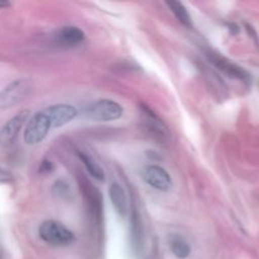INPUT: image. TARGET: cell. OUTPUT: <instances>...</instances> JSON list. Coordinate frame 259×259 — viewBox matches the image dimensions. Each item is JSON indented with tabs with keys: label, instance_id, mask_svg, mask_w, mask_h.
<instances>
[{
	"label": "cell",
	"instance_id": "ba28073f",
	"mask_svg": "<svg viewBox=\"0 0 259 259\" xmlns=\"http://www.w3.org/2000/svg\"><path fill=\"white\" fill-rule=\"evenodd\" d=\"M56 40L62 47H77L78 45H81L85 40V34H83L80 28L68 25V27H63L58 30L57 35H56Z\"/></svg>",
	"mask_w": 259,
	"mask_h": 259
},
{
	"label": "cell",
	"instance_id": "7c38bea8",
	"mask_svg": "<svg viewBox=\"0 0 259 259\" xmlns=\"http://www.w3.org/2000/svg\"><path fill=\"white\" fill-rule=\"evenodd\" d=\"M77 156L80 157L81 162H82V164L85 166L86 171H88L94 179L98 180V181L100 182H103L104 180H105V172H104V169L101 168L100 164H99L90 154L83 153V152H77Z\"/></svg>",
	"mask_w": 259,
	"mask_h": 259
},
{
	"label": "cell",
	"instance_id": "30bf717a",
	"mask_svg": "<svg viewBox=\"0 0 259 259\" xmlns=\"http://www.w3.org/2000/svg\"><path fill=\"white\" fill-rule=\"evenodd\" d=\"M144 123L147 124V128L148 131H151L152 134L157 137V138H166L168 136V129L164 125L163 121H161V119H158V116L153 113L149 109L144 108Z\"/></svg>",
	"mask_w": 259,
	"mask_h": 259
},
{
	"label": "cell",
	"instance_id": "9a60e30c",
	"mask_svg": "<svg viewBox=\"0 0 259 259\" xmlns=\"http://www.w3.org/2000/svg\"><path fill=\"white\" fill-rule=\"evenodd\" d=\"M53 169H55V166H53L52 162L48 161V159H43L39 166V174H51Z\"/></svg>",
	"mask_w": 259,
	"mask_h": 259
},
{
	"label": "cell",
	"instance_id": "2e32d148",
	"mask_svg": "<svg viewBox=\"0 0 259 259\" xmlns=\"http://www.w3.org/2000/svg\"><path fill=\"white\" fill-rule=\"evenodd\" d=\"M12 176H10L9 172H7L5 169H3L0 167V184H8V182L12 181Z\"/></svg>",
	"mask_w": 259,
	"mask_h": 259
},
{
	"label": "cell",
	"instance_id": "5b68a950",
	"mask_svg": "<svg viewBox=\"0 0 259 259\" xmlns=\"http://www.w3.org/2000/svg\"><path fill=\"white\" fill-rule=\"evenodd\" d=\"M43 110L50 120L51 128H60V126L70 123L76 118L78 113L75 106L68 105V104H56V105H51Z\"/></svg>",
	"mask_w": 259,
	"mask_h": 259
},
{
	"label": "cell",
	"instance_id": "3957f363",
	"mask_svg": "<svg viewBox=\"0 0 259 259\" xmlns=\"http://www.w3.org/2000/svg\"><path fill=\"white\" fill-rule=\"evenodd\" d=\"M51 129V123L45 110L38 111L28 120L24 132V142L28 146H35L47 137Z\"/></svg>",
	"mask_w": 259,
	"mask_h": 259
},
{
	"label": "cell",
	"instance_id": "4fadbf2b",
	"mask_svg": "<svg viewBox=\"0 0 259 259\" xmlns=\"http://www.w3.org/2000/svg\"><path fill=\"white\" fill-rule=\"evenodd\" d=\"M169 248L175 257L179 259H186L191 253V247L189 245V243L180 235H172L169 238Z\"/></svg>",
	"mask_w": 259,
	"mask_h": 259
},
{
	"label": "cell",
	"instance_id": "8fae6325",
	"mask_svg": "<svg viewBox=\"0 0 259 259\" xmlns=\"http://www.w3.org/2000/svg\"><path fill=\"white\" fill-rule=\"evenodd\" d=\"M209 58L210 61H211V62L219 68V70H222L223 72L228 73L229 76H233V77H238V78L247 77V73H245L242 68L238 67L237 65L230 62V61L225 60V58L220 57V56L218 55H210Z\"/></svg>",
	"mask_w": 259,
	"mask_h": 259
},
{
	"label": "cell",
	"instance_id": "277c9868",
	"mask_svg": "<svg viewBox=\"0 0 259 259\" xmlns=\"http://www.w3.org/2000/svg\"><path fill=\"white\" fill-rule=\"evenodd\" d=\"M30 93L29 80H15L0 93V110L15 106Z\"/></svg>",
	"mask_w": 259,
	"mask_h": 259
},
{
	"label": "cell",
	"instance_id": "5bb4252c",
	"mask_svg": "<svg viewBox=\"0 0 259 259\" xmlns=\"http://www.w3.org/2000/svg\"><path fill=\"white\" fill-rule=\"evenodd\" d=\"M167 5H168V8L172 10V13H174L175 17L177 18V20H179L180 23H182L185 27L192 28L191 15H190L187 8L185 7L181 2H175V0H171V2H167Z\"/></svg>",
	"mask_w": 259,
	"mask_h": 259
},
{
	"label": "cell",
	"instance_id": "52a82bcc",
	"mask_svg": "<svg viewBox=\"0 0 259 259\" xmlns=\"http://www.w3.org/2000/svg\"><path fill=\"white\" fill-rule=\"evenodd\" d=\"M27 118L28 111H22V113L13 116L12 119H9V120L4 124V126H3L2 131H0V144H2V146H10V144L14 142L18 133H19L20 128H22L23 124L27 120Z\"/></svg>",
	"mask_w": 259,
	"mask_h": 259
},
{
	"label": "cell",
	"instance_id": "e0dca14e",
	"mask_svg": "<svg viewBox=\"0 0 259 259\" xmlns=\"http://www.w3.org/2000/svg\"><path fill=\"white\" fill-rule=\"evenodd\" d=\"M9 3H7V2H0V8H7V7H9Z\"/></svg>",
	"mask_w": 259,
	"mask_h": 259
},
{
	"label": "cell",
	"instance_id": "6da1fadb",
	"mask_svg": "<svg viewBox=\"0 0 259 259\" xmlns=\"http://www.w3.org/2000/svg\"><path fill=\"white\" fill-rule=\"evenodd\" d=\"M39 237L43 242L53 247H66L75 240V235L62 223L46 220L39 227Z\"/></svg>",
	"mask_w": 259,
	"mask_h": 259
},
{
	"label": "cell",
	"instance_id": "9c48e42d",
	"mask_svg": "<svg viewBox=\"0 0 259 259\" xmlns=\"http://www.w3.org/2000/svg\"><path fill=\"white\" fill-rule=\"evenodd\" d=\"M109 197L113 204L114 209L120 217H125L128 212V200L123 187L116 182H113L109 187Z\"/></svg>",
	"mask_w": 259,
	"mask_h": 259
},
{
	"label": "cell",
	"instance_id": "7a4b0ae2",
	"mask_svg": "<svg viewBox=\"0 0 259 259\" xmlns=\"http://www.w3.org/2000/svg\"><path fill=\"white\" fill-rule=\"evenodd\" d=\"M123 111V106L116 101L100 99V100L91 103L83 110V115L95 121H113L121 118Z\"/></svg>",
	"mask_w": 259,
	"mask_h": 259
},
{
	"label": "cell",
	"instance_id": "8992f818",
	"mask_svg": "<svg viewBox=\"0 0 259 259\" xmlns=\"http://www.w3.org/2000/svg\"><path fill=\"white\" fill-rule=\"evenodd\" d=\"M144 182L158 191H167L172 186V179L168 172L159 166H148L142 172Z\"/></svg>",
	"mask_w": 259,
	"mask_h": 259
}]
</instances>
